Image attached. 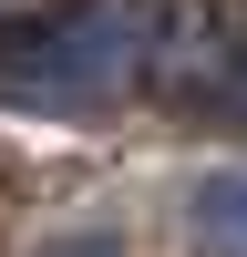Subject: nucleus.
Returning <instances> with one entry per match:
<instances>
[{
  "label": "nucleus",
  "mask_w": 247,
  "mask_h": 257,
  "mask_svg": "<svg viewBox=\"0 0 247 257\" xmlns=\"http://www.w3.org/2000/svg\"><path fill=\"white\" fill-rule=\"evenodd\" d=\"M155 82H165V93H185V103H206V113H226V123H247V31H216V41L165 31Z\"/></svg>",
  "instance_id": "f03ea898"
},
{
  "label": "nucleus",
  "mask_w": 247,
  "mask_h": 257,
  "mask_svg": "<svg viewBox=\"0 0 247 257\" xmlns=\"http://www.w3.org/2000/svg\"><path fill=\"white\" fill-rule=\"evenodd\" d=\"M165 31H175V21H165L155 0H93V11H72V21L21 31L11 52H0V93L41 103V113H93V103L155 82Z\"/></svg>",
  "instance_id": "f257e3e1"
},
{
  "label": "nucleus",
  "mask_w": 247,
  "mask_h": 257,
  "mask_svg": "<svg viewBox=\"0 0 247 257\" xmlns=\"http://www.w3.org/2000/svg\"><path fill=\"white\" fill-rule=\"evenodd\" d=\"M185 237L196 257H247V165H206L185 185Z\"/></svg>",
  "instance_id": "7ed1b4c3"
}]
</instances>
